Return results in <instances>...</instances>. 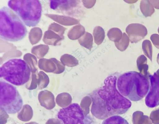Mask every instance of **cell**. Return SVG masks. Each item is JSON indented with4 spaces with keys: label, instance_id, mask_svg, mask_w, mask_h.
<instances>
[{
    "label": "cell",
    "instance_id": "ac0fdd59",
    "mask_svg": "<svg viewBox=\"0 0 159 124\" xmlns=\"http://www.w3.org/2000/svg\"><path fill=\"white\" fill-rule=\"evenodd\" d=\"M142 48L144 54L152 61V48L150 41L148 40L143 41Z\"/></svg>",
    "mask_w": 159,
    "mask_h": 124
},
{
    "label": "cell",
    "instance_id": "9c48e42d",
    "mask_svg": "<svg viewBox=\"0 0 159 124\" xmlns=\"http://www.w3.org/2000/svg\"><path fill=\"white\" fill-rule=\"evenodd\" d=\"M125 31L132 43H136L141 41L147 34L146 27L139 23L129 24L126 28Z\"/></svg>",
    "mask_w": 159,
    "mask_h": 124
},
{
    "label": "cell",
    "instance_id": "7402d4cb",
    "mask_svg": "<svg viewBox=\"0 0 159 124\" xmlns=\"http://www.w3.org/2000/svg\"><path fill=\"white\" fill-rule=\"evenodd\" d=\"M153 7L157 9H159V0H149Z\"/></svg>",
    "mask_w": 159,
    "mask_h": 124
},
{
    "label": "cell",
    "instance_id": "ba28073f",
    "mask_svg": "<svg viewBox=\"0 0 159 124\" xmlns=\"http://www.w3.org/2000/svg\"><path fill=\"white\" fill-rule=\"evenodd\" d=\"M150 86L149 90L145 99L146 105L153 108L159 105V77L156 73L149 74Z\"/></svg>",
    "mask_w": 159,
    "mask_h": 124
},
{
    "label": "cell",
    "instance_id": "7a4b0ae2",
    "mask_svg": "<svg viewBox=\"0 0 159 124\" xmlns=\"http://www.w3.org/2000/svg\"><path fill=\"white\" fill-rule=\"evenodd\" d=\"M149 77L135 71L125 73L117 77L116 86L120 93L130 100L137 101L148 94L149 89Z\"/></svg>",
    "mask_w": 159,
    "mask_h": 124
},
{
    "label": "cell",
    "instance_id": "44dd1931",
    "mask_svg": "<svg viewBox=\"0 0 159 124\" xmlns=\"http://www.w3.org/2000/svg\"><path fill=\"white\" fill-rule=\"evenodd\" d=\"M139 124H152V121L149 117L147 115H142L139 118Z\"/></svg>",
    "mask_w": 159,
    "mask_h": 124
},
{
    "label": "cell",
    "instance_id": "277c9868",
    "mask_svg": "<svg viewBox=\"0 0 159 124\" xmlns=\"http://www.w3.org/2000/svg\"><path fill=\"white\" fill-rule=\"evenodd\" d=\"M7 5L17 15L26 26L34 27L40 22L42 7L39 0H9Z\"/></svg>",
    "mask_w": 159,
    "mask_h": 124
},
{
    "label": "cell",
    "instance_id": "7c38bea8",
    "mask_svg": "<svg viewBox=\"0 0 159 124\" xmlns=\"http://www.w3.org/2000/svg\"><path fill=\"white\" fill-rule=\"evenodd\" d=\"M78 41L82 46L91 51L93 47V38L92 35L89 33H85L78 39Z\"/></svg>",
    "mask_w": 159,
    "mask_h": 124
},
{
    "label": "cell",
    "instance_id": "e0dca14e",
    "mask_svg": "<svg viewBox=\"0 0 159 124\" xmlns=\"http://www.w3.org/2000/svg\"><path fill=\"white\" fill-rule=\"evenodd\" d=\"M129 39L128 36L124 33L121 39L118 42H115V44L117 49L120 51L125 50L128 47Z\"/></svg>",
    "mask_w": 159,
    "mask_h": 124
},
{
    "label": "cell",
    "instance_id": "603a6c76",
    "mask_svg": "<svg viewBox=\"0 0 159 124\" xmlns=\"http://www.w3.org/2000/svg\"><path fill=\"white\" fill-rule=\"evenodd\" d=\"M157 61L159 65V53L158 54L157 57Z\"/></svg>",
    "mask_w": 159,
    "mask_h": 124
},
{
    "label": "cell",
    "instance_id": "9a60e30c",
    "mask_svg": "<svg viewBox=\"0 0 159 124\" xmlns=\"http://www.w3.org/2000/svg\"><path fill=\"white\" fill-rule=\"evenodd\" d=\"M107 36L110 40L115 42H118L121 39L123 34L119 29L113 28L110 29L108 31Z\"/></svg>",
    "mask_w": 159,
    "mask_h": 124
},
{
    "label": "cell",
    "instance_id": "6da1fadb",
    "mask_svg": "<svg viewBox=\"0 0 159 124\" xmlns=\"http://www.w3.org/2000/svg\"><path fill=\"white\" fill-rule=\"evenodd\" d=\"M117 77L111 74L104 80V85L89 95L92 104V114L103 120L110 117L126 112L131 106L130 100L122 96L116 86Z\"/></svg>",
    "mask_w": 159,
    "mask_h": 124
},
{
    "label": "cell",
    "instance_id": "8fae6325",
    "mask_svg": "<svg viewBox=\"0 0 159 124\" xmlns=\"http://www.w3.org/2000/svg\"><path fill=\"white\" fill-rule=\"evenodd\" d=\"M140 7L141 12L145 17L151 16L155 11L154 7L149 0L141 1Z\"/></svg>",
    "mask_w": 159,
    "mask_h": 124
},
{
    "label": "cell",
    "instance_id": "8992f818",
    "mask_svg": "<svg viewBox=\"0 0 159 124\" xmlns=\"http://www.w3.org/2000/svg\"><path fill=\"white\" fill-rule=\"evenodd\" d=\"M23 105L22 98L16 87L1 80L0 108L8 114H14L20 111Z\"/></svg>",
    "mask_w": 159,
    "mask_h": 124
},
{
    "label": "cell",
    "instance_id": "ffe728a7",
    "mask_svg": "<svg viewBox=\"0 0 159 124\" xmlns=\"http://www.w3.org/2000/svg\"><path fill=\"white\" fill-rule=\"evenodd\" d=\"M150 39L155 46L159 49V35L157 34H152Z\"/></svg>",
    "mask_w": 159,
    "mask_h": 124
},
{
    "label": "cell",
    "instance_id": "5bb4252c",
    "mask_svg": "<svg viewBox=\"0 0 159 124\" xmlns=\"http://www.w3.org/2000/svg\"><path fill=\"white\" fill-rule=\"evenodd\" d=\"M85 33L84 27L81 25H77L73 27L70 30L69 38L72 40L79 39Z\"/></svg>",
    "mask_w": 159,
    "mask_h": 124
},
{
    "label": "cell",
    "instance_id": "30bf717a",
    "mask_svg": "<svg viewBox=\"0 0 159 124\" xmlns=\"http://www.w3.org/2000/svg\"><path fill=\"white\" fill-rule=\"evenodd\" d=\"M137 64L139 73L146 77H148V66L147 64V59L144 55L139 56L137 60Z\"/></svg>",
    "mask_w": 159,
    "mask_h": 124
},
{
    "label": "cell",
    "instance_id": "cb8c5ba5",
    "mask_svg": "<svg viewBox=\"0 0 159 124\" xmlns=\"http://www.w3.org/2000/svg\"><path fill=\"white\" fill-rule=\"evenodd\" d=\"M156 73L158 76L159 77V69L157 70Z\"/></svg>",
    "mask_w": 159,
    "mask_h": 124
},
{
    "label": "cell",
    "instance_id": "5b68a950",
    "mask_svg": "<svg viewBox=\"0 0 159 124\" xmlns=\"http://www.w3.org/2000/svg\"><path fill=\"white\" fill-rule=\"evenodd\" d=\"M30 75L29 66L20 59H10L0 68V78L15 86H22L27 83L29 80Z\"/></svg>",
    "mask_w": 159,
    "mask_h": 124
},
{
    "label": "cell",
    "instance_id": "52a82bcc",
    "mask_svg": "<svg viewBox=\"0 0 159 124\" xmlns=\"http://www.w3.org/2000/svg\"><path fill=\"white\" fill-rule=\"evenodd\" d=\"M57 117L64 124H91L89 116L84 114L79 105L76 103L61 109Z\"/></svg>",
    "mask_w": 159,
    "mask_h": 124
},
{
    "label": "cell",
    "instance_id": "4fadbf2b",
    "mask_svg": "<svg viewBox=\"0 0 159 124\" xmlns=\"http://www.w3.org/2000/svg\"><path fill=\"white\" fill-rule=\"evenodd\" d=\"M94 42L97 45L101 44L105 37V33L103 29L100 26L95 27L93 32Z\"/></svg>",
    "mask_w": 159,
    "mask_h": 124
},
{
    "label": "cell",
    "instance_id": "3957f363",
    "mask_svg": "<svg viewBox=\"0 0 159 124\" xmlns=\"http://www.w3.org/2000/svg\"><path fill=\"white\" fill-rule=\"evenodd\" d=\"M25 25L17 15L8 6L0 9V37L2 40L16 42L22 40L26 35Z\"/></svg>",
    "mask_w": 159,
    "mask_h": 124
},
{
    "label": "cell",
    "instance_id": "d6986e66",
    "mask_svg": "<svg viewBox=\"0 0 159 124\" xmlns=\"http://www.w3.org/2000/svg\"><path fill=\"white\" fill-rule=\"evenodd\" d=\"M150 118L154 124H159V107L151 112Z\"/></svg>",
    "mask_w": 159,
    "mask_h": 124
},
{
    "label": "cell",
    "instance_id": "2e32d148",
    "mask_svg": "<svg viewBox=\"0 0 159 124\" xmlns=\"http://www.w3.org/2000/svg\"><path fill=\"white\" fill-rule=\"evenodd\" d=\"M102 124H129L127 121L121 116L114 115L104 119Z\"/></svg>",
    "mask_w": 159,
    "mask_h": 124
},
{
    "label": "cell",
    "instance_id": "d4e9b609",
    "mask_svg": "<svg viewBox=\"0 0 159 124\" xmlns=\"http://www.w3.org/2000/svg\"><path fill=\"white\" fill-rule=\"evenodd\" d=\"M158 33L159 34V28H158Z\"/></svg>",
    "mask_w": 159,
    "mask_h": 124
}]
</instances>
